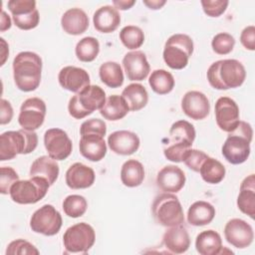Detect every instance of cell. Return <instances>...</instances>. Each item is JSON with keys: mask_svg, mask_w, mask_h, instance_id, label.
<instances>
[{"mask_svg": "<svg viewBox=\"0 0 255 255\" xmlns=\"http://www.w3.org/2000/svg\"><path fill=\"white\" fill-rule=\"evenodd\" d=\"M42 59L34 52H20L13 60V78L23 92L35 91L41 83Z\"/></svg>", "mask_w": 255, "mask_h": 255, "instance_id": "1", "label": "cell"}, {"mask_svg": "<svg viewBox=\"0 0 255 255\" xmlns=\"http://www.w3.org/2000/svg\"><path fill=\"white\" fill-rule=\"evenodd\" d=\"M206 77L210 86L216 90L236 89L244 83L246 71L238 60L225 59L211 64Z\"/></svg>", "mask_w": 255, "mask_h": 255, "instance_id": "2", "label": "cell"}, {"mask_svg": "<svg viewBox=\"0 0 255 255\" xmlns=\"http://www.w3.org/2000/svg\"><path fill=\"white\" fill-rule=\"evenodd\" d=\"M253 129L250 124L240 121L236 128L228 132L222 145V155L231 164H241L250 155V142Z\"/></svg>", "mask_w": 255, "mask_h": 255, "instance_id": "3", "label": "cell"}, {"mask_svg": "<svg viewBox=\"0 0 255 255\" xmlns=\"http://www.w3.org/2000/svg\"><path fill=\"white\" fill-rule=\"evenodd\" d=\"M38 135L35 130H8L0 135V160H10L18 154H28L36 149Z\"/></svg>", "mask_w": 255, "mask_h": 255, "instance_id": "4", "label": "cell"}, {"mask_svg": "<svg viewBox=\"0 0 255 255\" xmlns=\"http://www.w3.org/2000/svg\"><path fill=\"white\" fill-rule=\"evenodd\" d=\"M106 100V93L100 86L89 85L70 99L68 111L70 116L81 120L96 110H101Z\"/></svg>", "mask_w": 255, "mask_h": 255, "instance_id": "5", "label": "cell"}, {"mask_svg": "<svg viewBox=\"0 0 255 255\" xmlns=\"http://www.w3.org/2000/svg\"><path fill=\"white\" fill-rule=\"evenodd\" d=\"M154 220L164 226L172 227L184 222V214L181 203L173 193L164 192L157 195L151 205Z\"/></svg>", "mask_w": 255, "mask_h": 255, "instance_id": "6", "label": "cell"}, {"mask_svg": "<svg viewBox=\"0 0 255 255\" xmlns=\"http://www.w3.org/2000/svg\"><path fill=\"white\" fill-rule=\"evenodd\" d=\"M193 41L186 34H174L165 42L163 49V60L173 70L184 69L193 53Z\"/></svg>", "mask_w": 255, "mask_h": 255, "instance_id": "7", "label": "cell"}, {"mask_svg": "<svg viewBox=\"0 0 255 255\" xmlns=\"http://www.w3.org/2000/svg\"><path fill=\"white\" fill-rule=\"evenodd\" d=\"M50 186L47 180L32 176L30 179L16 181L9 194L11 199L18 204H34L46 196Z\"/></svg>", "mask_w": 255, "mask_h": 255, "instance_id": "8", "label": "cell"}, {"mask_svg": "<svg viewBox=\"0 0 255 255\" xmlns=\"http://www.w3.org/2000/svg\"><path fill=\"white\" fill-rule=\"evenodd\" d=\"M95 241V230L86 222L72 225L63 235L64 247L70 253H87L93 247Z\"/></svg>", "mask_w": 255, "mask_h": 255, "instance_id": "9", "label": "cell"}, {"mask_svg": "<svg viewBox=\"0 0 255 255\" xmlns=\"http://www.w3.org/2000/svg\"><path fill=\"white\" fill-rule=\"evenodd\" d=\"M63 219L60 212L51 204H45L37 209L30 219V228L45 236L56 235L62 227Z\"/></svg>", "mask_w": 255, "mask_h": 255, "instance_id": "10", "label": "cell"}, {"mask_svg": "<svg viewBox=\"0 0 255 255\" xmlns=\"http://www.w3.org/2000/svg\"><path fill=\"white\" fill-rule=\"evenodd\" d=\"M46 104L40 98H29L23 102L18 117V123L22 128L35 130L39 128L46 117Z\"/></svg>", "mask_w": 255, "mask_h": 255, "instance_id": "11", "label": "cell"}, {"mask_svg": "<svg viewBox=\"0 0 255 255\" xmlns=\"http://www.w3.org/2000/svg\"><path fill=\"white\" fill-rule=\"evenodd\" d=\"M44 145L48 155L55 160H64L72 152L73 144L68 133L58 128H49L44 134Z\"/></svg>", "mask_w": 255, "mask_h": 255, "instance_id": "12", "label": "cell"}, {"mask_svg": "<svg viewBox=\"0 0 255 255\" xmlns=\"http://www.w3.org/2000/svg\"><path fill=\"white\" fill-rule=\"evenodd\" d=\"M224 236L226 241L232 246L244 249L253 242L254 232L252 226L245 220L232 218L225 224Z\"/></svg>", "mask_w": 255, "mask_h": 255, "instance_id": "13", "label": "cell"}, {"mask_svg": "<svg viewBox=\"0 0 255 255\" xmlns=\"http://www.w3.org/2000/svg\"><path fill=\"white\" fill-rule=\"evenodd\" d=\"M215 120L220 129L226 132L233 130L239 120V107L229 97H220L215 103Z\"/></svg>", "mask_w": 255, "mask_h": 255, "instance_id": "14", "label": "cell"}, {"mask_svg": "<svg viewBox=\"0 0 255 255\" xmlns=\"http://www.w3.org/2000/svg\"><path fill=\"white\" fill-rule=\"evenodd\" d=\"M181 110L188 118L200 121L209 115L210 104L203 93L199 91H189L182 97Z\"/></svg>", "mask_w": 255, "mask_h": 255, "instance_id": "15", "label": "cell"}, {"mask_svg": "<svg viewBox=\"0 0 255 255\" xmlns=\"http://www.w3.org/2000/svg\"><path fill=\"white\" fill-rule=\"evenodd\" d=\"M59 84L62 88L73 93H80L90 85V75L82 68L66 66L61 69L58 75Z\"/></svg>", "mask_w": 255, "mask_h": 255, "instance_id": "16", "label": "cell"}, {"mask_svg": "<svg viewBox=\"0 0 255 255\" xmlns=\"http://www.w3.org/2000/svg\"><path fill=\"white\" fill-rule=\"evenodd\" d=\"M123 67L129 81H142L150 71L146 56L141 51H131L125 55Z\"/></svg>", "mask_w": 255, "mask_h": 255, "instance_id": "17", "label": "cell"}, {"mask_svg": "<svg viewBox=\"0 0 255 255\" xmlns=\"http://www.w3.org/2000/svg\"><path fill=\"white\" fill-rule=\"evenodd\" d=\"M185 184V174L183 170L173 164L162 167L156 176L157 187L168 193L180 191Z\"/></svg>", "mask_w": 255, "mask_h": 255, "instance_id": "18", "label": "cell"}, {"mask_svg": "<svg viewBox=\"0 0 255 255\" xmlns=\"http://www.w3.org/2000/svg\"><path fill=\"white\" fill-rule=\"evenodd\" d=\"M139 137L129 130H117L108 137V144L112 151L120 155H130L139 147Z\"/></svg>", "mask_w": 255, "mask_h": 255, "instance_id": "19", "label": "cell"}, {"mask_svg": "<svg viewBox=\"0 0 255 255\" xmlns=\"http://www.w3.org/2000/svg\"><path fill=\"white\" fill-rule=\"evenodd\" d=\"M96 174L92 167L82 163H73L66 171V184L72 189L91 187L95 182Z\"/></svg>", "mask_w": 255, "mask_h": 255, "instance_id": "20", "label": "cell"}, {"mask_svg": "<svg viewBox=\"0 0 255 255\" xmlns=\"http://www.w3.org/2000/svg\"><path fill=\"white\" fill-rule=\"evenodd\" d=\"M162 243L170 253L182 254L190 246L189 234L181 225L168 227L163 234Z\"/></svg>", "mask_w": 255, "mask_h": 255, "instance_id": "21", "label": "cell"}, {"mask_svg": "<svg viewBox=\"0 0 255 255\" xmlns=\"http://www.w3.org/2000/svg\"><path fill=\"white\" fill-rule=\"evenodd\" d=\"M93 23L97 31L109 34L116 31L120 26L121 15L114 6L105 5L94 13Z\"/></svg>", "mask_w": 255, "mask_h": 255, "instance_id": "22", "label": "cell"}, {"mask_svg": "<svg viewBox=\"0 0 255 255\" xmlns=\"http://www.w3.org/2000/svg\"><path fill=\"white\" fill-rule=\"evenodd\" d=\"M79 148L81 154L91 161H100L107 153V143L104 136L98 134L81 135Z\"/></svg>", "mask_w": 255, "mask_h": 255, "instance_id": "23", "label": "cell"}, {"mask_svg": "<svg viewBox=\"0 0 255 255\" xmlns=\"http://www.w3.org/2000/svg\"><path fill=\"white\" fill-rule=\"evenodd\" d=\"M61 26L69 35H81L89 28V17L84 10L72 8L62 15Z\"/></svg>", "mask_w": 255, "mask_h": 255, "instance_id": "24", "label": "cell"}, {"mask_svg": "<svg viewBox=\"0 0 255 255\" xmlns=\"http://www.w3.org/2000/svg\"><path fill=\"white\" fill-rule=\"evenodd\" d=\"M59 172L60 168L57 160L53 159L49 155H42L33 161L30 167L29 174L30 177H41L47 180L50 185H53L58 179Z\"/></svg>", "mask_w": 255, "mask_h": 255, "instance_id": "25", "label": "cell"}, {"mask_svg": "<svg viewBox=\"0 0 255 255\" xmlns=\"http://www.w3.org/2000/svg\"><path fill=\"white\" fill-rule=\"evenodd\" d=\"M237 206L239 210L254 218L255 215V175L250 174L243 179L240 185V191L237 197Z\"/></svg>", "mask_w": 255, "mask_h": 255, "instance_id": "26", "label": "cell"}, {"mask_svg": "<svg viewBox=\"0 0 255 255\" xmlns=\"http://www.w3.org/2000/svg\"><path fill=\"white\" fill-rule=\"evenodd\" d=\"M195 248L200 255L221 254L223 248L221 236L212 229L202 231L196 236Z\"/></svg>", "mask_w": 255, "mask_h": 255, "instance_id": "27", "label": "cell"}, {"mask_svg": "<svg viewBox=\"0 0 255 255\" xmlns=\"http://www.w3.org/2000/svg\"><path fill=\"white\" fill-rule=\"evenodd\" d=\"M215 216V208L207 201L199 200L192 203L187 211V221L193 226L209 224Z\"/></svg>", "mask_w": 255, "mask_h": 255, "instance_id": "28", "label": "cell"}, {"mask_svg": "<svg viewBox=\"0 0 255 255\" xmlns=\"http://www.w3.org/2000/svg\"><path fill=\"white\" fill-rule=\"evenodd\" d=\"M195 128L189 122L180 120L172 124L169 129V142L180 143L191 147L195 139Z\"/></svg>", "mask_w": 255, "mask_h": 255, "instance_id": "29", "label": "cell"}, {"mask_svg": "<svg viewBox=\"0 0 255 255\" xmlns=\"http://www.w3.org/2000/svg\"><path fill=\"white\" fill-rule=\"evenodd\" d=\"M129 112V108L122 96L112 95L110 96L102 109L100 110V114L104 119L108 121H119L125 118Z\"/></svg>", "mask_w": 255, "mask_h": 255, "instance_id": "30", "label": "cell"}, {"mask_svg": "<svg viewBox=\"0 0 255 255\" xmlns=\"http://www.w3.org/2000/svg\"><path fill=\"white\" fill-rule=\"evenodd\" d=\"M127 102L129 111L136 112L143 109L148 102V94L141 84L133 83L128 85L121 95Z\"/></svg>", "mask_w": 255, "mask_h": 255, "instance_id": "31", "label": "cell"}, {"mask_svg": "<svg viewBox=\"0 0 255 255\" xmlns=\"http://www.w3.org/2000/svg\"><path fill=\"white\" fill-rule=\"evenodd\" d=\"M144 179V167L136 159L127 160L121 169V180L128 187H136Z\"/></svg>", "mask_w": 255, "mask_h": 255, "instance_id": "32", "label": "cell"}, {"mask_svg": "<svg viewBox=\"0 0 255 255\" xmlns=\"http://www.w3.org/2000/svg\"><path fill=\"white\" fill-rule=\"evenodd\" d=\"M99 76L101 81L108 87L116 89L124 84V73L117 62H105L100 66Z\"/></svg>", "mask_w": 255, "mask_h": 255, "instance_id": "33", "label": "cell"}, {"mask_svg": "<svg viewBox=\"0 0 255 255\" xmlns=\"http://www.w3.org/2000/svg\"><path fill=\"white\" fill-rule=\"evenodd\" d=\"M202 179L210 184L221 182L225 176V167L217 159L208 156L200 166L199 171Z\"/></svg>", "mask_w": 255, "mask_h": 255, "instance_id": "34", "label": "cell"}, {"mask_svg": "<svg viewBox=\"0 0 255 255\" xmlns=\"http://www.w3.org/2000/svg\"><path fill=\"white\" fill-rule=\"evenodd\" d=\"M148 84L154 93L158 95H166L173 90L175 81L169 72L159 69L151 72L148 78Z\"/></svg>", "mask_w": 255, "mask_h": 255, "instance_id": "35", "label": "cell"}, {"mask_svg": "<svg viewBox=\"0 0 255 255\" xmlns=\"http://www.w3.org/2000/svg\"><path fill=\"white\" fill-rule=\"evenodd\" d=\"M100 43L94 37H85L81 39L75 48L77 58L81 62H93L99 55Z\"/></svg>", "mask_w": 255, "mask_h": 255, "instance_id": "36", "label": "cell"}, {"mask_svg": "<svg viewBox=\"0 0 255 255\" xmlns=\"http://www.w3.org/2000/svg\"><path fill=\"white\" fill-rule=\"evenodd\" d=\"M120 40L128 49L136 50L143 44L144 34L139 27L128 25L121 30Z\"/></svg>", "mask_w": 255, "mask_h": 255, "instance_id": "37", "label": "cell"}, {"mask_svg": "<svg viewBox=\"0 0 255 255\" xmlns=\"http://www.w3.org/2000/svg\"><path fill=\"white\" fill-rule=\"evenodd\" d=\"M88 208L86 198L79 194L68 195L63 201V210L66 215L72 218H78L85 214Z\"/></svg>", "mask_w": 255, "mask_h": 255, "instance_id": "38", "label": "cell"}, {"mask_svg": "<svg viewBox=\"0 0 255 255\" xmlns=\"http://www.w3.org/2000/svg\"><path fill=\"white\" fill-rule=\"evenodd\" d=\"M234 45H235L234 37L225 32L216 34L211 41L212 50L218 55L229 54L233 50Z\"/></svg>", "mask_w": 255, "mask_h": 255, "instance_id": "39", "label": "cell"}, {"mask_svg": "<svg viewBox=\"0 0 255 255\" xmlns=\"http://www.w3.org/2000/svg\"><path fill=\"white\" fill-rule=\"evenodd\" d=\"M207 157L208 155L204 151L190 147L184 151L182 155V161L188 168L198 172L201 164Z\"/></svg>", "mask_w": 255, "mask_h": 255, "instance_id": "40", "label": "cell"}, {"mask_svg": "<svg viewBox=\"0 0 255 255\" xmlns=\"http://www.w3.org/2000/svg\"><path fill=\"white\" fill-rule=\"evenodd\" d=\"M39 253H40L39 250L32 243H30L24 239H16V240L10 242L6 249V255H17V254L38 255Z\"/></svg>", "mask_w": 255, "mask_h": 255, "instance_id": "41", "label": "cell"}, {"mask_svg": "<svg viewBox=\"0 0 255 255\" xmlns=\"http://www.w3.org/2000/svg\"><path fill=\"white\" fill-rule=\"evenodd\" d=\"M107 133V125L103 120L100 119H90L85 121L80 128V134H98L105 136Z\"/></svg>", "mask_w": 255, "mask_h": 255, "instance_id": "42", "label": "cell"}, {"mask_svg": "<svg viewBox=\"0 0 255 255\" xmlns=\"http://www.w3.org/2000/svg\"><path fill=\"white\" fill-rule=\"evenodd\" d=\"M7 6L12 16L26 15L37 9L36 1L34 0H10L8 1Z\"/></svg>", "mask_w": 255, "mask_h": 255, "instance_id": "43", "label": "cell"}, {"mask_svg": "<svg viewBox=\"0 0 255 255\" xmlns=\"http://www.w3.org/2000/svg\"><path fill=\"white\" fill-rule=\"evenodd\" d=\"M0 172V192L2 194H8L12 185L19 180V175L10 166H2Z\"/></svg>", "mask_w": 255, "mask_h": 255, "instance_id": "44", "label": "cell"}, {"mask_svg": "<svg viewBox=\"0 0 255 255\" xmlns=\"http://www.w3.org/2000/svg\"><path fill=\"white\" fill-rule=\"evenodd\" d=\"M14 24L21 30H31L38 26L40 21L39 11L36 9L32 13L21 15V16H12Z\"/></svg>", "mask_w": 255, "mask_h": 255, "instance_id": "45", "label": "cell"}, {"mask_svg": "<svg viewBox=\"0 0 255 255\" xmlns=\"http://www.w3.org/2000/svg\"><path fill=\"white\" fill-rule=\"evenodd\" d=\"M200 3L204 13L209 17H219L229 4L227 0H202Z\"/></svg>", "mask_w": 255, "mask_h": 255, "instance_id": "46", "label": "cell"}, {"mask_svg": "<svg viewBox=\"0 0 255 255\" xmlns=\"http://www.w3.org/2000/svg\"><path fill=\"white\" fill-rule=\"evenodd\" d=\"M190 147L185 146L184 144L180 143H169L167 147L163 149L164 156L173 162H181L182 161V155L186 149Z\"/></svg>", "mask_w": 255, "mask_h": 255, "instance_id": "47", "label": "cell"}, {"mask_svg": "<svg viewBox=\"0 0 255 255\" xmlns=\"http://www.w3.org/2000/svg\"><path fill=\"white\" fill-rule=\"evenodd\" d=\"M240 42L247 50H255V27L253 25L245 27L240 35Z\"/></svg>", "mask_w": 255, "mask_h": 255, "instance_id": "48", "label": "cell"}, {"mask_svg": "<svg viewBox=\"0 0 255 255\" xmlns=\"http://www.w3.org/2000/svg\"><path fill=\"white\" fill-rule=\"evenodd\" d=\"M0 124L1 125H6L9 124L13 118V108L10 104L5 99H1L0 101Z\"/></svg>", "mask_w": 255, "mask_h": 255, "instance_id": "49", "label": "cell"}, {"mask_svg": "<svg viewBox=\"0 0 255 255\" xmlns=\"http://www.w3.org/2000/svg\"><path fill=\"white\" fill-rule=\"evenodd\" d=\"M113 4L117 10L118 9L128 10L135 4V1L134 0H114Z\"/></svg>", "mask_w": 255, "mask_h": 255, "instance_id": "50", "label": "cell"}, {"mask_svg": "<svg viewBox=\"0 0 255 255\" xmlns=\"http://www.w3.org/2000/svg\"><path fill=\"white\" fill-rule=\"evenodd\" d=\"M11 28V19L7 15V13L2 10L1 11V18H0V31L4 32Z\"/></svg>", "mask_w": 255, "mask_h": 255, "instance_id": "51", "label": "cell"}, {"mask_svg": "<svg viewBox=\"0 0 255 255\" xmlns=\"http://www.w3.org/2000/svg\"><path fill=\"white\" fill-rule=\"evenodd\" d=\"M165 3L166 1L164 0H143V4L152 10L160 9Z\"/></svg>", "mask_w": 255, "mask_h": 255, "instance_id": "52", "label": "cell"}, {"mask_svg": "<svg viewBox=\"0 0 255 255\" xmlns=\"http://www.w3.org/2000/svg\"><path fill=\"white\" fill-rule=\"evenodd\" d=\"M0 40H1V44H2V46H3V47H2V61H1V66H3L4 63H5V61H6L7 56L9 55V49H8V46H7L6 42L4 41V39L1 38Z\"/></svg>", "mask_w": 255, "mask_h": 255, "instance_id": "53", "label": "cell"}]
</instances>
